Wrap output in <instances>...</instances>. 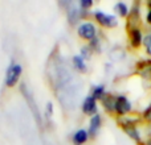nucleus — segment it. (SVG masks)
I'll use <instances>...</instances> for the list:
<instances>
[{
  "instance_id": "9b49d317",
  "label": "nucleus",
  "mask_w": 151,
  "mask_h": 145,
  "mask_svg": "<svg viewBox=\"0 0 151 145\" xmlns=\"http://www.w3.org/2000/svg\"><path fill=\"white\" fill-rule=\"evenodd\" d=\"M114 11H115V13H117L119 17H123V18L129 17V15H130V8H129V5L126 4V3H123V1L115 3Z\"/></svg>"
},
{
  "instance_id": "423d86ee",
  "label": "nucleus",
  "mask_w": 151,
  "mask_h": 145,
  "mask_svg": "<svg viewBox=\"0 0 151 145\" xmlns=\"http://www.w3.org/2000/svg\"><path fill=\"white\" fill-rule=\"evenodd\" d=\"M81 109L85 115H89V116H94L97 114V109H98V106H97V100L93 99L90 95H88L82 102V106H81Z\"/></svg>"
},
{
  "instance_id": "7ed1b4c3",
  "label": "nucleus",
  "mask_w": 151,
  "mask_h": 145,
  "mask_svg": "<svg viewBox=\"0 0 151 145\" xmlns=\"http://www.w3.org/2000/svg\"><path fill=\"white\" fill-rule=\"evenodd\" d=\"M93 16H94V18H96L97 23H98L101 26H104V28L111 29V28H115V26L118 25V20H117V17H115V16L102 12L101 9H96V11H94Z\"/></svg>"
},
{
  "instance_id": "412c9836",
  "label": "nucleus",
  "mask_w": 151,
  "mask_h": 145,
  "mask_svg": "<svg viewBox=\"0 0 151 145\" xmlns=\"http://www.w3.org/2000/svg\"><path fill=\"white\" fill-rule=\"evenodd\" d=\"M147 7H149V9H151V0L150 1H147Z\"/></svg>"
},
{
  "instance_id": "6e6552de",
  "label": "nucleus",
  "mask_w": 151,
  "mask_h": 145,
  "mask_svg": "<svg viewBox=\"0 0 151 145\" xmlns=\"http://www.w3.org/2000/svg\"><path fill=\"white\" fill-rule=\"evenodd\" d=\"M101 103H102V106H104V109L107 112V114H110V115L114 114L115 95H113V94H106V95L102 98Z\"/></svg>"
},
{
  "instance_id": "f257e3e1",
  "label": "nucleus",
  "mask_w": 151,
  "mask_h": 145,
  "mask_svg": "<svg viewBox=\"0 0 151 145\" xmlns=\"http://www.w3.org/2000/svg\"><path fill=\"white\" fill-rule=\"evenodd\" d=\"M21 74H23V66L17 62H12L8 66L7 72H5V86L8 88L15 87L20 79Z\"/></svg>"
},
{
  "instance_id": "1a4fd4ad",
  "label": "nucleus",
  "mask_w": 151,
  "mask_h": 145,
  "mask_svg": "<svg viewBox=\"0 0 151 145\" xmlns=\"http://www.w3.org/2000/svg\"><path fill=\"white\" fill-rule=\"evenodd\" d=\"M138 123H139V119H134V117H130V116L129 117L123 116L118 120V124H119V127L122 128L123 131L130 129V128H137Z\"/></svg>"
},
{
  "instance_id": "f3484780",
  "label": "nucleus",
  "mask_w": 151,
  "mask_h": 145,
  "mask_svg": "<svg viewBox=\"0 0 151 145\" xmlns=\"http://www.w3.org/2000/svg\"><path fill=\"white\" fill-rule=\"evenodd\" d=\"M81 57H82V60H89V58L91 57V49L89 46H83L82 49H81Z\"/></svg>"
},
{
  "instance_id": "ddd939ff",
  "label": "nucleus",
  "mask_w": 151,
  "mask_h": 145,
  "mask_svg": "<svg viewBox=\"0 0 151 145\" xmlns=\"http://www.w3.org/2000/svg\"><path fill=\"white\" fill-rule=\"evenodd\" d=\"M72 62H73V66H74V69H76L77 71L85 72L86 70H88V68H86V61L82 60V57H81L80 54L74 55L73 60H72Z\"/></svg>"
},
{
  "instance_id": "aec40b11",
  "label": "nucleus",
  "mask_w": 151,
  "mask_h": 145,
  "mask_svg": "<svg viewBox=\"0 0 151 145\" xmlns=\"http://www.w3.org/2000/svg\"><path fill=\"white\" fill-rule=\"evenodd\" d=\"M146 23L151 25V9H147V13H146Z\"/></svg>"
},
{
  "instance_id": "a211bd4d",
  "label": "nucleus",
  "mask_w": 151,
  "mask_h": 145,
  "mask_svg": "<svg viewBox=\"0 0 151 145\" xmlns=\"http://www.w3.org/2000/svg\"><path fill=\"white\" fill-rule=\"evenodd\" d=\"M143 119L151 122V103L147 106V108L143 111Z\"/></svg>"
},
{
  "instance_id": "20e7f679",
  "label": "nucleus",
  "mask_w": 151,
  "mask_h": 145,
  "mask_svg": "<svg viewBox=\"0 0 151 145\" xmlns=\"http://www.w3.org/2000/svg\"><path fill=\"white\" fill-rule=\"evenodd\" d=\"M133 111V104L125 95H115V104H114V114L123 117L125 115L130 114Z\"/></svg>"
},
{
  "instance_id": "9d476101",
  "label": "nucleus",
  "mask_w": 151,
  "mask_h": 145,
  "mask_svg": "<svg viewBox=\"0 0 151 145\" xmlns=\"http://www.w3.org/2000/svg\"><path fill=\"white\" fill-rule=\"evenodd\" d=\"M88 140H89V133L86 129H78L73 135V139H72L74 145H83L85 143H88Z\"/></svg>"
},
{
  "instance_id": "f03ea898",
  "label": "nucleus",
  "mask_w": 151,
  "mask_h": 145,
  "mask_svg": "<svg viewBox=\"0 0 151 145\" xmlns=\"http://www.w3.org/2000/svg\"><path fill=\"white\" fill-rule=\"evenodd\" d=\"M97 28L93 23L90 21H83L78 25L77 28V34L80 38H82L83 41H91L93 38L97 37Z\"/></svg>"
},
{
  "instance_id": "4be33fe9",
  "label": "nucleus",
  "mask_w": 151,
  "mask_h": 145,
  "mask_svg": "<svg viewBox=\"0 0 151 145\" xmlns=\"http://www.w3.org/2000/svg\"><path fill=\"white\" fill-rule=\"evenodd\" d=\"M146 145H151V139H149V140L146 141Z\"/></svg>"
},
{
  "instance_id": "2eb2a0df",
  "label": "nucleus",
  "mask_w": 151,
  "mask_h": 145,
  "mask_svg": "<svg viewBox=\"0 0 151 145\" xmlns=\"http://www.w3.org/2000/svg\"><path fill=\"white\" fill-rule=\"evenodd\" d=\"M89 48L91 49V52H96V53H99L101 52V41H99L98 37H96V38H93L90 41V45H89Z\"/></svg>"
},
{
  "instance_id": "6ab92c4d",
  "label": "nucleus",
  "mask_w": 151,
  "mask_h": 145,
  "mask_svg": "<svg viewBox=\"0 0 151 145\" xmlns=\"http://www.w3.org/2000/svg\"><path fill=\"white\" fill-rule=\"evenodd\" d=\"M47 114H48V116H50V115L53 114V104L52 103H48V106H47Z\"/></svg>"
},
{
  "instance_id": "0eeeda50",
  "label": "nucleus",
  "mask_w": 151,
  "mask_h": 145,
  "mask_svg": "<svg viewBox=\"0 0 151 145\" xmlns=\"http://www.w3.org/2000/svg\"><path fill=\"white\" fill-rule=\"evenodd\" d=\"M101 125H102V117L101 115L96 114L94 116H91L90 123H89V128H88V133H89V137H96L98 135L99 129H101Z\"/></svg>"
},
{
  "instance_id": "39448f33",
  "label": "nucleus",
  "mask_w": 151,
  "mask_h": 145,
  "mask_svg": "<svg viewBox=\"0 0 151 145\" xmlns=\"http://www.w3.org/2000/svg\"><path fill=\"white\" fill-rule=\"evenodd\" d=\"M129 37H130V45L134 49H139L143 44V32L139 26L137 28H131L127 31Z\"/></svg>"
},
{
  "instance_id": "f8f14e48",
  "label": "nucleus",
  "mask_w": 151,
  "mask_h": 145,
  "mask_svg": "<svg viewBox=\"0 0 151 145\" xmlns=\"http://www.w3.org/2000/svg\"><path fill=\"white\" fill-rule=\"evenodd\" d=\"M105 95H106V88H105L104 85H96L90 92V96L93 99H96L97 102L102 100V98H104Z\"/></svg>"
},
{
  "instance_id": "dca6fc26",
  "label": "nucleus",
  "mask_w": 151,
  "mask_h": 145,
  "mask_svg": "<svg viewBox=\"0 0 151 145\" xmlns=\"http://www.w3.org/2000/svg\"><path fill=\"white\" fill-rule=\"evenodd\" d=\"M78 7L82 11H89L93 7V1H91V0H81V1L78 3Z\"/></svg>"
},
{
  "instance_id": "4468645a",
  "label": "nucleus",
  "mask_w": 151,
  "mask_h": 145,
  "mask_svg": "<svg viewBox=\"0 0 151 145\" xmlns=\"http://www.w3.org/2000/svg\"><path fill=\"white\" fill-rule=\"evenodd\" d=\"M142 45L145 46L147 54L151 55V32H149L146 36H143V44Z\"/></svg>"
}]
</instances>
